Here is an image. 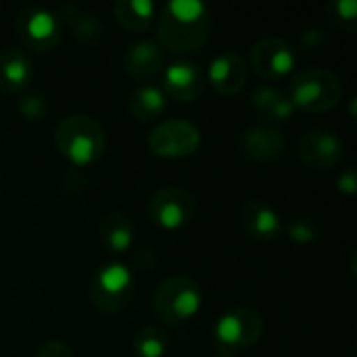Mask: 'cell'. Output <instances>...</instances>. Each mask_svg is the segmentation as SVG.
I'll list each match as a JSON object with an SVG mask.
<instances>
[{
  "mask_svg": "<svg viewBox=\"0 0 357 357\" xmlns=\"http://www.w3.org/2000/svg\"><path fill=\"white\" fill-rule=\"evenodd\" d=\"M151 222L165 230L176 232L188 226L197 215V197L180 186H165L153 192L146 205Z\"/></svg>",
  "mask_w": 357,
  "mask_h": 357,
  "instance_id": "obj_7",
  "label": "cell"
},
{
  "mask_svg": "<svg viewBox=\"0 0 357 357\" xmlns=\"http://www.w3.org/2000/svg\"><path fill=\"white\" fill-rule=\"evenodd\" d=\"M337 188L343 195H354L357 190V176L354 167H345L339 176H337Z\"/></svg>",
  "mask_w": 357,
  "mask_h": 357,
  "instance_id": "obj_28",
  "label": "cell"
},
{
  "mask_svg": "<svg viewBox=\"0 0 357 357\" xmlns=\"http://www.w3.org/2000/svg\"><path fill=\"white\" fill-rule=\"evenodd\" d=\"M205 77L218 94L234 96L249 79V63L236 50H224L209 61Z\"/></svg>",
  "mask_w": 357,
  "mask_h": 357,
  "instance_id": "obj_13",
  "label": "cell"
},
{
  "mask_svg": "<svg viewBox=\"0 0 357 357\" xmlns=\"http://www.w3.org/2000/svg\"><path fill=\"white\" fill-rule=\"evenodd\" d=\"M328 21L345 31H354L357 25V2L356 0H333L326 6Z\"/></svg>",
  "mask_w": 357,
  "mask_h": 357,
  "instance_id": "obj_24",
  "label": "cell"
},
{
  "mask_svg": "<svg viewBox=\"0 0 357 357\" xmlns=\"http://www.w3.org/2000/svg\"><path fill=\"white\" fill-rule=\"evenodd\" d=\"M238 222L243 232L257 243H272L284 232L280 213L261 199H251L243 203Z\"/></svg>",
  "mask_w": 357,
  "mask_h": 357,
  "instance_id": "obj_14",
  "label": "cell"
},
{
  "mask_svg": "<svg viewBox=\"0 0 357 357\" xmlns=\"http://www.w3.org/2000/svg\"><path fill=\"white\" fill-rule=\"evenodd\" d=\"M203 305V291L190 276L178 274L165 278L153 297L155 314L169 324H182L192 320Z\"/></svg>",
  "mask_w": 357,
  "mask_h": 357,
  "instance_id": "obj_4",
  "label": "cell"
},
{
  "mask_svg": "<svg viewBox=\"0 0 357 357\" xmlns=\"http://www.w3.org/2000/svg\"><path fill=\"white\" fill-rule=\"evenodd\" d=\"M264 328V318L249 307H236L222 314L213 326L218 354L234 357L251 349L261 341Z\"/></svg>",
  "mask_w": 357,
  "mask_h": 357,
  "instance_id": "obj_6",
  "label": "cell"
},
{
  "mask_svg": "<svg viewBox=\"0 0 357 357\" xmlns=\"http://www.w3.org/2000/svg\"><path fill=\"white\" fill-rule=\"evenodd\" d=\"M17 111L27 121H42L48 113L46 96L40 92H25L17 102Z\"/></svg>",
  "mask_w": 357,
  "mask_h": 357,
  "instance_id": "obj_25",
  "label": "cell"
},
{
  "mask_svg": "<svg viewBox=\"0 0 357 357\" xmlns=\"http://www.w3.org/2000/svg\"><path fill=\"white\" fill-rule=\"evenodd\" d=\"M165 109H167V96L161 90V86L155 84H140L138 88H134L128 100V111L132 113L134 119L142 123L155 121L157 117L163 115Z\"/></svg>",
  "mask_w": 357,
  "mask_h": 357,
  "instance_id": "obj_21",
  "label": "cell"
},
{
  "mask_svg": "<svg viewBox=\"0 0 357 357\" xmlns=\"http://www.w3.org/2000/svg\"><path fill=\"white\" fill-rule=\"evenodd\" d=\"M15 29L21 42L31 50L48 52L61 42L59 17L46 6L31 4V6L21 8L15 19Z\"/></svg>",
  "mask_w": 357,
  "mask_h": 357,
  "instance_id": "obj_10",
  "label": "cell"
},
{
  "mask_svg": "<svg viewBox=\"0 0 357 357\" xmlns=\"http://www.w3.org/2000/svg\"><path fill=\"white\" fill-rule=\"evenodd\" d=\"M56 17H59L61 29L65 27L67 31H71V36L77 42L92 46L102 40V21L94 13H88L75 4H63Z\"/></svg>",
  "mask_w": 357,
  "mask_h": 357,
  "instance_id": "obj_18",
  "label": "cell"
},
{
  "mask_svg": "<svg viewBox=\"0 0 357 357\" xmlns=\"http://www.w3.org/2000/svg\"><path fill=\"white\" fill-rule=\"evenodd\" d=\"M134 351L138 357H163L167 354V337L159 326H144L134 337Z\"/></svg>",
  "mask_w": 357,
  "mask_h": 357,
  "instance_id": "obj_23",
  "label": "cell"
},
{
  "mask_svg": "<svg viewBox=\"0 0 357 357\" xmlns=\"http://www.w3.org/2000/svg\"><path fill=\"white\" fill-rule=\"evenodd\" d=\"M211 27V10L201 0H169L157 17L159 44L176 54L199 52L207 44Z\"/></svg>",
  "mask_w": 357,
  "mask_h": 357,
  "instance_id": "obj_1",
  "label": "cell"
},
{
  "mask_svg": "<svg viewBox=\"0 0 357 357\" xmlns=\"http://www.w3.org/2000/svg\"><path fill=\"white\" fill-rule=\"evenodd\" d=\"M326 42V33L322 29H305L301 33V46L305 48H318Z\"/></svg>",
  "mask_w": 357,
  "mask_h": 357,
  "instance_id": "obj_29",
  "label": "cell"
},
{
  "mask_svg": "<svg viewBox=\"0 0 357 357\" xmlns=\"http://www.w3.org/2000/svg\"><path fill=\"white\" fill-rule=\"evenodd\" d=\"M33 79V65L27 52L19 46H6L0 50V90L19 94L27 90Z\"/></svg>",
  "mask_w": 357,
  "mask_h": 357,
  "instance_id": "obj_17",
  "label": "cell"
},
{
  "mask_svg": "<svg viewBox=\"0 0 357 357\" xmlns=\"http://www.w3.org/2000/svg\"><path fill=\"white\" fill-rule=\"evenodd\" d=\"M287 96L295 111L324 113L343 98V82L326 67H307L291 75Z\"/></svg>",
  "mask_w": 357,
  "mask_h": 357,
  "instance_id": "obj_3",
  "label": "cell"
},
{
  "mask_svg": "<svg viewBox=\"0 0 357 357\" xmlns=\"http://www.w3.org/2000/svg\"><path fill=\"white\" fill-rule=\"evenodd\" d=\"M207 86L205 69L190 59H180L161 71V90L167 98L180 100V102H192L197 100Z\"/></svg>",
  "mask_w": 357,
  "mask_h": 357,
  "instance_id": "obj_12",
  "label": "cell"
},
{
  "mask_svg": "<svg viewBox=\"0 0 357 357\" xmlns=\"http://www.w3.org/2000/svg\"><path fill=\"white\" fill-rule=\"evenodd\" d=\"M249 69H253L261 79L276 82L289 77L297 65L293 46L280 36H266L251 46Z\"/></svg>",
  "mask_w": 357,
  "mask_h": 357,
  "instance_id": "obj_9",
  "label": "cell"
},
{
  "mask_svg": "<svg viewBox=\"0 0 357 357\" xmlns=\"http://www.w3.org/2000/svg\"><path fill=\"white\" fill-rule=\"evenodd\" d=\"M243 155L255 163H270L276 161L284 151V138L278 130L270 126H249L241 136Z\"/></svg>",
  "mask_w": 357,
  "mask_h": 357,
  "instance_id": "obj_16",
  "label": "cell"
},
{
  "mask_svg": "<svg viewBox=\"0 0 357 357\" xmlns=\"http://www.w3.org/2000/svg\"><path fill=\"white\" fill-rule=\"evenodd\" d=\"M126 73L140 82L149 84L165 69V50L157 40H138L123 54Z\"/></svg>",
  "mask_w": 357,
  "mask_h": 357,
  "instance_id": "obj_15",
  "label": "cell"
},
{
  "mask_svg": "<svg viewBox=\"0 0 357 357\" xmlns=\"http://www.w3.org/2000/svg\"><path fill=\"white\" fill-rule=\"evenodd\" d=\"M134 272L121 261H107L90 280V301L102 314H119L134 295Z\"/></svg>",
  "mask_w": 357,
  "mask_h": 357,
  "instance_id": "obj_5",
  "label": "cell"
},
{
  "mask_svg": "<svg viewBox=\"0 0 357 357\" xmlns=\"http://www.w3.org/2000/svg\"><path fill=\"white\" fill-rule=\"evenodd\" d=\"M297 153L312 169H333L345 155V142L335 130L314 128L299 138Z\"/></svg>",
  "mask_w": 357,
  "mask_h": 357,
  "instance_id": "obj_11",
  "label": "cell"
},
{
  "mask_svg": "<svg viewBox=\"0 0 357 357\" xmlns=\"http://www.w3.org/2000/svg\"><path fill=\"white\" fill-rule=\"evenodd\" d=\"M54 144L71 165L86 167L102 157L107 138L94 117L86 113H69L54 128Z\"/></svg>",
  "mask_w": 357,
  "mask_h": 357,
  "instance_id": "obj_2",
  "label": "cell"
},
{
  "mask_svg": "<svg viewBox=\"0 0 357 357\" xmlns=\"http://www.w3.org/2000/svg\"><path fill=\"white\" fill-rule=\"evenodd\" d=\"M98 236L105 249L121 255L134 247V224L123 211H109L98 224Z\"/></svg>",
  "mask_w": 357,
  "mask_h": 357,
  "instance_id": "obj_19",
  "label": "cell"
},
{
  "mask_svg": "<svg viewBox=\"0 0 357 357\" xmlns=\"http://www.w3.org/2000/svg\"><path fill=\"white\" fill-rule=\"evenodd\" d=\"M287 236L297 245H310L320 236V232H318V226L312 220L297 218L287 226Z\"/></svg>",
  "mask_w": 357,
  "mask_h": 357,
  "instance_id": "obj_26",
  "label": "cell"
},
{
  "mask_svg": "<svg viewBox=\"0 0 357 357\" xmlns=\"http://www.w3.org/2000/svg\"><path fill=\"white\" fill-rule=\"evenodd\" d=\"M155 13L157 6L151 0H117L113 4V15L117 23L132 33L149 29V25L155 21Z\"/></svg>",
  "mask_w": 357,
  "mask_h": 357,
  "instance_id": "obj_22",
  "label": "cell"
},
{
  "mask_svg": "<svg viewBox=\"0 0 357 357\" xmlns=\"http://www.w3.org/2000/svg\"><path fill=\"white\" fill-rule=\"evenodd\" d=\"M33 357H73V351L69 345H65L61 341H48L36 351Z\"/></svg>",
  "mask_w": 357,
  "mask_h": 357,
  "instance_id": "obj_27",
  "label": "cell"
},
{
  "mask_svg": "<svg viewBox=\"0 0 357 357\" xmlns=\"http://www.w3.org/2000/svg\"><path fill=\"white\" fill-rule=\"evenodd\" d=\"M251 105L266 121H272V123L287 121L295 113V107L291 105L287 92H282L280 88L270 86V84H264L253 90Z\"/></svg>",
  "mask_w": 357,
  "mask_h": 357,
  "instance_id": "obj_20",
  "label": "cell"
},
{
  "mask_svg": "<svg viewBox=\"0 0 357 357\" xmlns=\"http://www.w3.org/2000/svg\"><path fill=\"white\" fill-rule=\"evenodd\" d=\"M213 357H232V356H224V354H215Z\"/></svg>",
  "mask_w": 357,
  "mask_h": 357,
  "instance_id": "obj_30",
  "label": "cell"
},
{
  "mask_svg": "<svg viewBox=\"0 0 357 357\" xmlns=\"http://www.w3.org/2000/svg\"><path fill=\"white\" fill-rule=\"evenodd\" d=\"M201 146V130L188 119H163L149 134V149L163 159L190 157Z\"/></svg>",
  "mask_w": 357,
  "mask_h": 357,
  "instance_id": "obj_8",
  "label": "cell"
}]
</instances>
